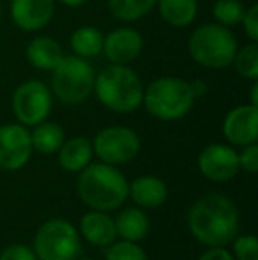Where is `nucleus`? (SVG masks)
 Segmentation results:
<instances>
[{
  "mask_svg": "<svg viewBox=\"0 0 258 260\" xmlns=\"http://www.w3.org/2000/svg\"><path fill=\"white\" fill-rule=\"evenodd\" d=\"M188 226L198 243L209 248L227 246L239 234V211L228 197L210 193L191 206Z\"/></svg>",
  "mask_w": 258,
  "mask_h": 260,
  "instance_id": "nucleus-1",
  "label": "nucleus"
},
{
  "mask_svg": "<svg viewBox=\"0 0 258 260\" xmlns=\"http://www.w3.org/2000/svg\"><path fill=\"white\" fill-rule=\"evenodd\" d=\"M80 199L94 211H115L129 195V182L121 170L108 163H89L76 182Z\"/></svg>",
  "mask_w": 258,
  "mask_h": 260,
  "instance_id": "nucleus-2",
  "label": "nucleus"
},
{
  "mask_svg": "<svg viewBox=\"0 0 258 260\" xmlns=\"http://www.w3.org/2000/svg\"><path fill=\"white\" fill-rule=\"evenodd\" d=\"M143 83L140 76L122 64H110L96 73L94 94L99 103L117 113H131L143 103Z\"/></svg>",
  "mask_w": 258,
  "mask_h": 260,
  "instance_id": "nucleus-3",
  "label": "nucleus"
},
{
  "mask_svg": "<svg viewBox=\"0 0 258 260\" xmlns=\"http://www.w3.org/2000/svg\"><path fill=\"white\" fill-rule=\"evenodd\" d=\"M196 98L191 83L177 76H161L156 78L143 89L145 110L154 119L159 120H179L186 117L193 108Z\"/></svg>",
  "mask_w": 258,
  "mask_h": 260,
  "instance_id": "nucleus-4",
  "label": "nucleus"
},
{
  "mask_svg": "<svg viewBox=\"0 0 258 260\" xmlns=\"http://www.w3.org/2000/svg\"><path fill=\"white\" fill-rule=\"evenodd\" d=\"M237 48V39L232 30L219 23H205L195 28L188 41L191 58L207 69H225L232 66Z\"/></svg>",
  "mask_w": 258,
  "mask_h": 260,
  "instance_id": "nucleus-5",
  "label": "nucleus"
},
{
  "mask_svg": "<svg viewBox=\"0 0 258 260\" xmlns=\"http://www.w3.org/2000/svg\"><path fill=\"white\" fill-rule=\"evenodd\" d=\"M96 69L87 58L64 55L52 71V94L65 105H80L94 92Z\"/></svg>",
  "mask_w": 258,
  "mask_h": 260,
  "instance_id": "nucleus-6",
  "label": "nucleus"
},
{
  "mask_svg": "<svg viewBox=\"0 0 258 260\" xmlns=\"http://www.w3.org/2000/svg\"><path fill=\"white\" fill-rule=\"evenodd\" d=\"M80 251V234L67 219L52 218L35 232L34 253L38 260H75Z\"/></svg>",
  "mask_w": 258,
  "mask_h": 260,
  "instance_id": "nucleus-7",
  "label": "nucleus"
},
{
  "mask_svg": "<svg viewBox=\"0 0 258 260\" xmlns=\"http://www.w3.org/2000/svg\"><path fill=\"white\" fill-rule=\"evenodd\" d=\"M11 106L18 122L23 126H35L48 119L53 106V94L41 80H27L16 87Z\"/></svg>",
  "mask_w": 258,
  "mask_h": 260,
  "instance_id": "nucleus-8",
  "label": "nucleus"
},
{
  "mask_svg": "<svg viewBox=\"0 0 258 260\" xmlns=\"http://www.w3.org/2000/svg\"><path fill=\"white\" fill-rule=\"evenodd\" d=\"M140 137L134 129L126 126H110L101 129L92 142L94 154L103 163L124 165L140 152Z\"/></svg>",
  "mask_w": 258,
  "mask_h": 260,
  "instance_id": "nucleus-9",
  "label": "nucleus"
},
{
  "mask_svg": "<svg viewBox=\"0 0 258 260\" xmlns=\"http://www.w3.org/2000/svg\"><path fill=\"white\" fill-rule=\"evenodd\" d=\"M32 156L30 131L23 124L0 126V168L16 172L28 163Z\"/></svg>",
  "mask_w": 258,
  "mask_h": 260,
  "instance_id": "nucleus-10",
  "label": "nucleus"
},
{
  "mask_svg": "<svg viewBox=\"0 0 258 260\" xmlns=\"http://www.w3.org/2000/svg\"><path fill=\"white\" fill-rule=\"evenodd\" d=\"M198 170L214 182H227L239 174V156L235 149L225 144H210L200 152Z\"/></svg>",
  "mask_w": 258,
  "mask_h": 260,
  "instance_id": "nucleus-11",
  "label": "nucleus"
},
{
  "mask_svg": "<svg viewBox=\"0 0 258 260\" xmlns=\"http://www.w3.org/2000/svg\"><path fill=\"white\" fill-rule=\"evenodd\" d=\"M223 137L234 145H249L258 140V106L241 105L227 113L223 120Z\"/></svg>",
  "mask_w": 258,
  "mask_h": 260,
  "instance_id": "nucleus-12",
  "label": "nucleus"
},
{
  "mask_svg": "<svg viewBox=\"0 0 258 260\" xmlns=\"http://www.w3.org/2000/svg\"><path fill=\"white\" fill-rule=\"evenodd\" d=\"M143 50V38L131 27H121L104 36L103 53L110 64L128 66L140 57Z\"/></svg>",
  "mask_w": 258,
  "mask_h": 260,
  "instance_id": "nucleus-13",
  "label": "nucleus"
},
{
  "mask_svg": "<svg viewBox=\"0 0 258 260\" xmlns=\"http://www.w3.org/2000/svg\"><path fill=\"white\" fill-rule=\"evenodd\" d=\"M11 18L23 32H38L52 21L55 0H11Z\"/></svg>",
  "mask_w": 258,
  "mask_h": 260,
  "instance_id": "nucleus-14",
  "label": "nucleus"
},
{
  "mask_svg": "<svg viewBox=\"0 0 258 260\" xmlns=\"http://www.w3.org/2000/svg\"><path fill=\"white\" fill-rule=\"evenodd\" d=\"M80 230L85 241L97 248H108L117 239V230H115L114 218L103 211H90L80 221Z\"/></svg>",
  "mask_w": 258,
  "mask_h": 260,
  "instance_id": "nucleus-15",
  "label": "nucleus"
},
{
  "mask_svg": "<svg viewBox=\"0 0 258 260\" xmlns=\"http://www.w3.org/2000/svg\"><path fill=\"white\" fill-rule=\"evenodd\" d=\"M133 202L145 209H156L163 206L168 197L165 181L156 175H140L129 184V195Z\"/></svg>",
  "mask_w": 258,
  "mask_h": 260,
  "instance_id": "nucleus-16",
  "label": "nucleus"
},
{
  "mask_svg": "<svg viewBox=\"0 0 258 260\" xmlns=\"http://www.w3.org/2000/svg\"><path fill=\"white\" fill-rule=\"evenodd\" d=\"M28 64L41 71H53L64 57L62 46L48 36H38L32 41H28L25 50Z\"/></svg>",
  "mask_w": 258,
  "mask_h": 260,
  "instance_id": "nucleus-17",
  "label": "nucleus"
},
{
  "mask_svg": "<svg viewBox=\"0 0 258 260\" xmlns=\"http://www.w3.org/2000/svg\"><path fill=\"white\" fill-rule=\"evenodd\" d=\"M59 165L67 172H82L94 156L92 142L85 137H72L64 140L59 151Z\"/></svg>",
  "mask_w": 258,
  "mask_h": 260,
  "instance_id": "nucleus-18",
  "label": "nucleus"
},
{
  "mask_svg": "<svg viewBox=\"0 0 258 260\" xmlns=\"http://www.w3.org/2000/svg\"><path fill=\"white\" fill-rule=\"evenodd\" d=\"M114 221L119 236L124 241H131V243H138V241L145 239L149 230H151L149 216L138 207L122 209Z\"/></svg>",
  "mask_w": 258,
  "mask_h": 260,
  "instance_id": "nucleus-19",
  "label": "nucleus"
},
{
  "mask_svg": "<svg viewBox=\"0 0 258 260\" xmlns=\"http://www.w3.org/2000/svg\"><path fill=\"white\" fill-rule=\"evenodd\" d=\"M161 18L177 28L190 27L198 14V0H158Z\"/></svg>",
  "mask_w": 258,
  "mask_h": 260,
  "instance_id": "nucleus-20",
  "label": "nucleus"
},
{
  "mask_svg": "<svg viewBox=\"0 0 258 260\" xmlns=\"http://www.w3.org/2000/svg\"><path fill=\"white\" fill-rule=\"evenodd\" d=\"M103 41L104 36L99 28L92 27V25H83L71 34L69 45H71V50L75 52V55L89 60V58H94L103 53Z\"/></svg>",
  "mask_w": 258,
  "mask_h": 260,
  "instance_id": "nucleus-21",
  "label": "nucleus"
},
{
  "mask_svg": "<svg viewBox=\"0 0 258 260\" xmlns=\"http://www.w3.org/2000/svg\"><path fill=\"white\" fill-rule=\"evenodd\" d=\"M32 149L41 154H55L64 144V129L57 122H43L35 124L34 131L30 133Z\"/></svg>",
  "mask_w": 258,
  "mask_h": 260,
  "instance_id": "nucleus-22",
  "label": "nucleus"
},
{
  "mask_svg": "<svg viewBox=\"0 0 258 260\" xmlns=\"http://www.w3.org/2000/svg\"><path fill=\"white\" fill-rule=\"evenodd\" d=\"M158 0H108L110 13L121 21H136L156 7Z\"/></svg>",
  "mask_w": 258,
  "mask_h": 260,
  "instance_id": "nucleus-23",
  "label": "nucleus"
},
{
  "mask_svg": "<svg viewBox=\"0 0 258 260\" xmlns=\"http://www.w3.org/2000/svg\"><path fill=\"white\" fill-rule=\"evenodd\" d=\"M232 66L235 68V71L242 76L248 78L251 82L258 80V45L255 41H251L249 45H246L244 48H237V52L234 55Z\"/></svg>",
  "mask_w": 258,
  "mask_h": 260,
  "instance_id": "nucleus-24",
  "label": "nucleus"
},
{
  "mask_svg": "<svg viewBox=\"0 0 258 260\" xmlns=\"http://www.w3.org/2000/svg\"><path fill=\"white\" fill-rule=\"evenodd\" d=\"M244 4L241 0H216L212 7V14L216 18V23L223 25V27H234L239 25L244 16Z\"/></svg>",
  "mask_w": 258,
  "mask_h": 260,
  "instance_id": "nucleus-25",
  "label": "nucleus"
},
{
  "mask_svg": "<svg viewBox=\"0 0 258 260\" xmlns=\"http://www.w3.org/2000/svg\"><path fill=\"white\" fill-rule=\"evenodd\" d=\"M106 260H149L145 251L136 243L124 241L112 243L106 250Z\"/></svg>",
  "mask_w": 258,
  "mask_h": 260,
  "instance_id": "nucleus-26",
  "label": "nucleus"
},
{
  "mask_svg": "<svg viewBox=\"0 0 258 260\" xmlns=\"http://www.w3.org/2000/svg\"><path fill=\"white\" fill-rule=\"evenodd\" d=\"M234 243V253L237 260H258V241L253 234H242L235 236Z\"/></svg>",
  "mask_w": 258,
  "mask_h": 260,
  "instance_id": "nucleus-27",
  "label": "nucleus"
},
{
  "mask_svg": "<svg viewBox=\"0 0 258 260\" xmlns=\"http://www.w3.org/2000/svg\"><path fill=\"white\" fill-rule=\"evenodd\" d=\"M239 156V167L241 170L248 172V174H256L258 170V145L249 144L244 145L242 152H237Z\"/></svg>",
  "mask_w": 258,
  "mask_h": 260,
  "instance_id": "nucleus-28",
  "label": "nucleus"
},
{
  "mask_svg": "<svg viewBox=\"0 0 258 260\" xmlns=\"http://www.w3.org/2000/svg\"><path fill=\"white\" fill-rule=\"evenodd\" d=\"M0 260H38V257L25 244H9L0 251Z\"/></svg>",
  "mask_w": 258,
  "mask_h": 260,
  "instance_id": "nucleus-29",
  "label": "nucleus"
},
{
  "mask_svg": "<svg viewBox=\"0 0 258 260\" xmlns=\"http://www.w3.org/2000/svg\"><path fill=\"white\" fill-rule=\"evenodd\" d=\"M242 27H244L246 36L249 38V41H258V6H251L249 9L244 11V16L241 20Z\"/></svg>",
  "mask_w": 258,
  "mask_h": 260,
  "instance_id": "nucleus-30",
  "label": "nucleus"
},
{
  "mask_svg": "<svg viewBox=\"0 0 258 260\" xmlns=\"http://www.w3.org/2000/svg\"><path fill=\"white\" fill-rule=\"evenodd\" d=\"M196 260H235L234 255L228 250H225V246H210L207 251H203Z\"/></svg>",
  "mask_w": 258,
  "mask_h": 260,
  "instance_id": "nucleus-31",
  "label": "nucleus"
},
{
  "mask_svg": "<svg viewBox=\"0 0 258 260\" xmlns=\"http://www.w3.org/2000/svg\"><path fill=\"white\" fill-rule=\"evenodd\" d=\"M190 83H191V89H193V94H195L196 100L207 92V83L202 82V80H195V82H190Z\"/></svg>",
  "mask_w": 258,
  "mask_h": 260,
  "instance_id": "nucleus-32",
  "label": "nucleus"
},
{
  "mask_svg": "<svg viewBox=\"0 0 258 260\" xmlns=\"http://www.w3.org/2000/svg\"><path fill=\"white\" fill-rule=\"evenodd\" d=\"M59 2L64 4V6H67V7H80V6H83L87 0H59Z\"/></svg>",
  "mask_w": 258,
  "mask_h": 260,
  "instance_id": "nucleus-33",
  "label": "nucleus"
},
{
  "mask_svg": "<svg viewBox=\"0 0 258 260\" xmlns=\"http://www.w3.org/2000/svg\"><path fill=\"white\" fill-rule=\"evenodd\" d=\"M256 92H258V85H256V80H255V82H253V85H251V105H255V106H258Z\"/></svg>",
  "mask_w": 258,
  "mask_h": 260,
  "instance_id": "nucleus-34",
  "label": "nucleus"
},
{
  "mask_svg": "<svg viewBox=\"0 0 258 260\" xmlns=\"http://www.w3.org/2000/svg\"><path fill=\"white\" fill-rule=\"evenodd\" d=\"M0 16H2V2H0Z\"/></svg>",
  "mask_w": 258,
  "mask_h": 260,
  "instance_id": "nucleus-35",
  "label": "nucleus"
},
{
  "mask_svg": "<svg viewBox=\"0 0 258 260\" xmlns=\"http://www.w3.org/2000/svg\"><path fill=\"white\" fill-rule=\"evenodd\" d=\"M80 260H94V258H80Z\"/></svg>",
  "mask_w": 258,
  "mask_h": 260,
  "instance_id": "nucleus-36",
  "label": "nucleus"
}]
</instances>
